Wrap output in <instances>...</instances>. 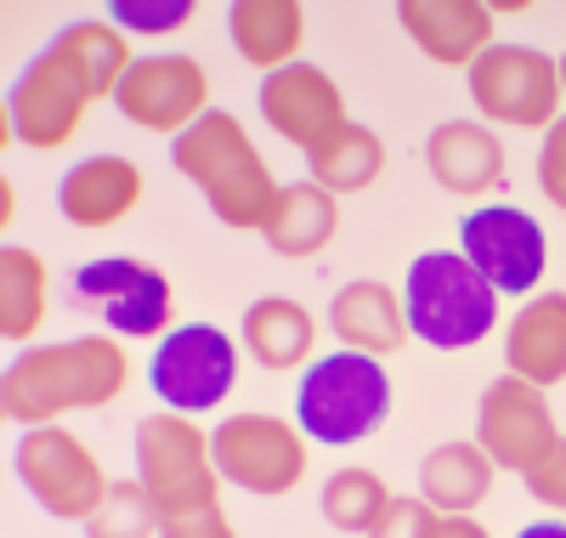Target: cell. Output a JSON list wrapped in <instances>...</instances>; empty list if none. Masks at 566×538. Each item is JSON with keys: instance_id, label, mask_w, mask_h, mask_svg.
Instances as JSON below:
<instances>
[{"instance_id": "cell-1", "label": "cell", "mask_w": 566, "mask_h": 538, "mask_svg": "<svg viewBox=\"0 0 566 538\" xmlns=\"http://www.w3.org/2000/svg\"><path fill=\"white\" fill-rule=\"evenodd\" d=\"M136 52L108 18H80L52 34V45L12 80L7 91V125L23 148L63 154L80 136L85 114L97 103H114L119 80L130 74Z\"/></svg>"}, {"instance_id": "cell-2", "label": "cell", "mask_w": 566, "mask_h": 538, "mask_svg": "<svg viewBox=\"0 0 566 538\" xmlns=\"http://www.w3.org/2000/svg\"><path fill=\"white\" fill-rule=\"evenodd\" d=\"M130 358L114 334H74L52 346H23L0 374V414L12 425H63V414H97L125 397Z\"/></svg>"}, {"instance_id": "cell-3", "label": "cell", "mask_w": 566, "mask_h": 538, "mask_svg": "<svg viewBox=\"0 0 566 538\" xmlns=\"http://www.w3.org/2000/svg\"><path fill=\"white\" fill-rule=\"evenodd\" d=\"M170 165L176 176L193 182V193L210 205V216L232 232H266L283 182L261 159L255 136L244 131L239 114L210 108L193 131H181L170 142Z\"/></svg>"}, {"instance_id": "cell-4", "label": "cell", "mask_w": 566, "mask_h": 538, "mask_svg": "<svg viewBox=\"0 0 566 538\" xmlns=\"http://www.w3.org/2000/svg\"><path fill=\"white\" fill-rule=\"evenodd\" d=\"M499 289L470 267L459 250H424L402 272V307L419 346L470 352L499 329Z\"/></svg>"}, {"instance_id": "cell-5", "label": "cell", "mask_w": 566, "mask_h": 538, "mask_svg": "<svg viewBox=\"0 0 566 538\" xmlns=\"http://www.w3.org/2000/svg\"><path fill=\"white\" fill-rule=\"evenodd\" d=\"M391 374L368 352H328L301 369L295 385V425L312 436V448H352L368 443L391 420Z\"/></svg>"}, {"instance_id": "cell-6", "label": "cell", "mask_w": 566, "mask_h": 538, "mask_svg": "<svg viewBox=\"0 0 566 538\" xmlns=\"http://www.w3.org/2000/svg\"><path fill=\"white\" fill-rule=\"evenodd\" d=\"M130 454H136V482L154 494L165 521L221 505V470L210 454V431L193 414H170V408L148 414L136 425Z\"/></svg>"}, {"instance_id": "cell-7", "label": "cell", "mask_w": 566, "mask_h": 538, "mask_svg": "<svg viewBox=\"0 0 566 538\" xmlns=\"http://www.w3.org/2000/svg\"><path fill=\"white\" fill-rule=\"evenodd\" d=\"M210 454L227 487L255 499H283L312 470V436L295 425V414H227L210 431Z\"/></svg>"}, {"instance_id": "cell-8", "label": "cell", "mask_w": 566, "mask_h": 538, "mask_svg": "<svg viewBox=\"0 0 566 538\" xmlns=\"http://www.w3.org/2000/svg\"><path fill=\"white\" fill-rule=\"evenodd\" d=\"M464 91L476 103L482 125H510V131H549L566 103L560 58L522 40H499L493 52H482L476 69L464 74Z\"/></svg>"}, {"instance_id": "cell-9", "label": "cell", "mask_w": 566, "mask_h": 538, "mask_svg": "<svg viewBox=\"0 0 566 538\" xmlns=\"http://www.w3.org/2000/svg\"><path fill=\"white\" fill-rule=\"evenodd\" d=\"M239 363L244 346L216 323H176L165 340H154V358H148V385L154 397L170 414H216V403L232 397L239 385Z\"/></svg>"}, {"instance_id": "cell-10", "label": "cell", "mask_w": 566, "mask_h": 538, "mask_svg": "<svg viewBox=\"0 0 566 538\" xmlns=\"http://www.w3.org/2000/svg\"><path fill=\"white\" fill-rule=\"evenodd\" d=\"M18 482L29 487V499L52 516V521H91V510L103 505L114 476L103 470L97 448L74 436L69 425H34L18 436L12 448Z\"/></svg>"}, {"instance_id": "cell-11", "label": "cell", "mask_w": 566, "mask_h": 538, "mask_svg": "<svg viewBox=\"0 0 566 538\" xmlns=\"http://www.w3.org/2000/svg\"><path fill=\"white\" fill-rule=\"evenodd\" d=\"M74 301L103 318L114 340H165L176 329V289L136 256H97L74 272Z\"/></svg>"}, {"instance_id": "cell-12", "label": "cell", "mask_w": 566, "mask_h": 538, "mask_svg": "<svg viewBox=\"0 0 566 538\" xmlns=\"http://www.w3.org/2000/svg\"><path fill=\"white\" fill-rule=\"evenodd\" d=\"M453 250L476 267L504 301H533L549 272V238L522 205H476L459 221Z\"/></svg>"}, {"instance_id": "cell-13", "label": "cell", "mask_w": 566, "mask_h": 538, "mask_svg": "<svg viewBox=\"0 0 566 538\" xmlns=\"http://www.w3.org/2000/svg\"><path fill=\"white\" fill-rule=\"evenodd\" d=\"M476 443L488 448V459L499 470L533 476L555 454V443H560L549 391H538L533 380H515V374L488 380L482 403H476Z\"/></svg>"}, {"instance_id": "cell-14", "label": "cell", "mask_w": 566, "mask_h": 538, "mask_svg": "<svg viewBox=\"0 0 566 538\" xmlns=\"http://www.w3.org/2000/svg\"><path fill=\"white\" fill-rule=\"evenodd\" d=\"M114 108L136 131L176 142L181 131H193L210 114V74H205L199 58H187V52H148V58H136L130 74L119 80Z\"/></svg>"}, {"instance_id": "cell-15", "label": "cell", "mask_w": 566, "mask_h": 538, "mask_svg": "<svg viewBox=\"0 0 566 538\" xmlns=\"http://www.w3.org/2000/svg\"><path fill=\"white\" fill-rule=\"evenodd\" d=\"M261 120H266V131H277L301 154H317L340 125H352L346 91L335 85V74L306 63V58L261 80Z\"/></svg>"}, {"instance_id": "cell-16", "label": "cell", "mask_w": 566, "mask_h": 538, "mask_svg": "<svg viewBox=\"0 0 566 538\" xmlns=\"http://www.w3.org/2000/svg\"><path fill=\"white\" fill-rule=\"evenodd\" d=\"M148 199V176L125 154H91L57 176V216L80 232H103L136 216V205Z\"/></svg>"}, {"instance_id": "cell-17", "label": "cell", "mask_w": 566, "mask_h": 538, "mask_svg": "<svg viewBox=\"0 0 566 538\" xmlns=\"http://www.w3.org/2000/svg\"><path fill=\"white\" fill-rule=\"evenodd\" d=\"M402 34L413 40V52L437 69H476L482 52H493V7L488 0H402L397 7Z\"/></svg>"}, {"instance_id": "cell-18", "label": "cell", "mask_w": 566, "mask_h": 538, "mask_svg": "<svg viewBox=\"0 0 566 538\" xmlns=\"http://www.w3.org/2000/svg\"><path fill=\"white\" fill-rule=\"evenodd\" d=\"M424 170L453 199H488L510 176V148L504 136L482 120H442L424 136Z\"/></svg>"}, {"instance_id": "cell-19", "label": "cell", "mask_w": 566, "mask_h": 538, "mask_svg": "<svg viewBox=\"0 0 566 538\" xmlns=\"http://www.w3.org/2000/svg\"><path fill=\"white\" fill-rule=\"evenodd\" d=\"M328 329L346 352H368V358H397L413 329H408V307H402V289L386 278H352L335 289L328 301Z\"/></svg>"}, {"instance_id": "cell-20", "label": "cell", "mask_w": 566, "mask_h": 538, "mask_svg": "<svg viewBox=\"0 0 566 538\" xmlns=\"http://www.w3.org/2000/svg\"><path fill=\"white\" fill-rule=\"evenodd\" d=\"M504 374L555 391L566 380V289H538L504 323Z\"/></svg>"}, {"instance_id": "cell-21", "label": "cell", "mask_w": 566, "mask_h": 538, "mask_svg": "<svg viewBox=\"0 0 566 538\" xmlns=\"http://www.w3.org/2000/svg\"><path fill=\"white\" fill-rule=\"evenodd\" d=\"M239 346L266 374H301L317 363V318L295 296H261L244 307Z\"/></svg>"}, {"instance_id": "cell-22", "label": "cell", "mask_w": 566, "mask_h": 538, "mask_svg": "<svg viewBox=\"0 0 566 538\" xmlns=\"http://www.w3.org/2000/svg\"><path fill=\"white\" fill-rule=\"evenodd\" d=\"M227 40L250 69L277 74L301 63V45H306V7L301 0H232L227 7Z\"/></svg>"}, {"instance_id": "cell-23", "label": "cell", "mask_w": 566, "mask_h": 538, "mask_svg": "<svg viewBox=\"0 0 566 538\" xmlns=\"http://www.w3.org/2000/svg\"><path fill=\"white\" fill-rule=\"evenodd\" d=\"M493 476L499 465L488 459L476 436L470 443H437L419 459V499L442 516H476L493 499Z\"/></svg>"}, {"instance_id": "cell-24", "label": "cell", "mask_w": 566, "mask_h": 538, "mask_svg": "<svg viewBox=\"0 0 566 538\" xmlns=\"http://www.w3.org/2000/svg\"><path fill=\"white\" fill-rule=\"evenodd\" d=\"M261 238H266V250L283 256V261H312V256H323L328 244L340 238V199L328 187H317L312 176L290 182L277 193V210H272Z\"/></svg>"}, {"instance_id": "cell-25", "label": "cell", "mask_w": 566, "mask_h": 538, "mask_svg": "<svg viewBox=\"0 0 566 538\" xmlns=\"http://www.w3.org/2000/svg\"><path fill=\"white\" fill-rule=\"evenodd\" d=\"M52 318V272L29 244H0V334L7 346H34L40 323Z\"/></svg>"}, {"instance_id": "cell-26", "label": "cell", "mask_w": 566, "mask_h": 538, "mask_svg": "<svg viewBox=\"0 0 566 538\" xmlns=\"http://www.w3.org/2000/svg\"><path fill=\"white\" fill-rule=\"evenodd\" d=\"M306 170H312L317 187L335 193V199H357V193H368L386 176V142H380L374 125L352 120V125H340L335 136H328L317 154H306Z\"/></svg>"}, {"instance_id": "cell-27", "label": "cell", "mask_w": 566, "mask_h": 538, "mask_svg": "<svg viewBox=\"0 0 566 538\" xmlns=\"http://www.w3.org/2000/svg\"><path fill=\"white\" fill-rule=\"evenodd\" d=\"M391 487L380 470H368V465H340L335 476L323 482V521L335 527V532H357L368 538L374 527H380V516L391 510Z\"/></svg>"}, {"instance_id": "cell-28", "label": "cell", "mask_w": 566, "mask_h": 538, "mask_svg": "<svg viewBox=\"0 0 566 538\" xmlns=\"http://www.w3.org/2000/svg\"><path fill=\"white\" fill-rule=\"evenodd\" d=\"M159 532H165V510L154 505V494L136 476L130 482L119 476L85 521V538H159Z\"/></svg>"}, {"instance_id": "cell-29", "label": "cell", "mask_w": 566, "mask_h": 538, "mask_svg": "<svg viewBox=\"0 0 566 538\" xmlns=\"http://www.w3.org/2000/svg\"><path fill=\"white\" fill-rule=\"evenodd\" d=\"M193 0H114L108 7V23L130 40H170V34H181L187 23H193Z\"/></svg>"}, {"instance_id": "cell-30", "label": "cell", "mask_w": 566, "mask_h": 538, "mask_svg": "<svg viewBox=\"0 0 566 538\" xmlns=\"http://www.w3.org/2000/svg\"><path fill=\"white\" fill-rule=\"evenodd\" d=\"M437 527H442V510H431L413 494V499H391V510L380 516V527L368 538H437Z\"/></svg>"}, {"instance_id": "cell-31", "label": "cell", "mask_w": 566, "mask_h": 538, "mask_svg": "<svg viewBox=\"0 0 566 538\" xmlns=\"http://www.w3.org/2000/svg\"><path fill=\"white\" fill-rule=\"evenodd\" d=\"M538 193L566 216V114L544 131V148H538Z\"/></svg>"}, {"instance_id": "cell-32", "label": "cell", "mask_w": 566, "mask_h": 538, "mask_svg": "<svg viewBox=\"0 0 566 538\" xmlns=\"http://www.w3.org/2000/svg\"><path fill=\"white\" fill-rule=\"evenodd\" d=\"M522 482H527V494H533V499H544L549 510L566 516V436L555 443V454H549L533 476H522Z\"/></svg>"}, {"instance_id": "cell-33", "label": "cell", "mask_w": 566, "mask_h": 538, "mask_svg": "<svg viewBox=\"0 0 566 538\" xmlns=\"http://www.w3.org/2000/svg\"><path fill=\"white\" fill-rule=\"evenodd\" d=\"M159 538H239V527H232V516L216 505V510H199V516H176V521H165Z\"/></svg>"}, {"instance_id": "cell-34", "label": "cell", "mask_w": 566, "mask_h": 538, "mask_svg": "<svg viewBox=\"0 0 566 538\" xmlns=\"http://www.w3.org/2000/svg\"><path fill=\"white\" fill-rule=\"evenodd\" d=\"M437 538H493L476 516H442V527H437Z\"/></svg>"}, {"instance_id": "cell-35", "label": "cell", "mask_w": 566, "mask_h": 538, "mask_svg": "<svg viewBox=\"0 0 566 538\" xmlns=\"http://www.w3.org/2000/svg\"><path fill=\"white\" fill-rule=\"evenodd\" d=\"M515 538H566V516H544V521H527Z\"/></svg>"}, {"instance_id": "cell-36", "label": "cell", "mask_w": 566, "mask_h": 538, "mask_svg": "<svg viewBox=\"0 0 566 538\" xmlns=\"http://www.w3.org/2000/svg\"><path fill=\"white\" fill-rule=\"evenodd\" d=\"M18 221V187H12V176H0V227H12Z\"/></svg>"}, {"instance_id": "cell-37", "label": "cell", "mask_w": 566, "mask_h": 538, "mask_svg": "<svg viewBox=\"0 0 566 538\" xmlns=\"http://www.w3.org/2000/svg\"><path fill=\"white\" fill-rule=\"evenodd\" d=\"M560 91H566V52H560Z\"/></svg>"}]
</instances>
